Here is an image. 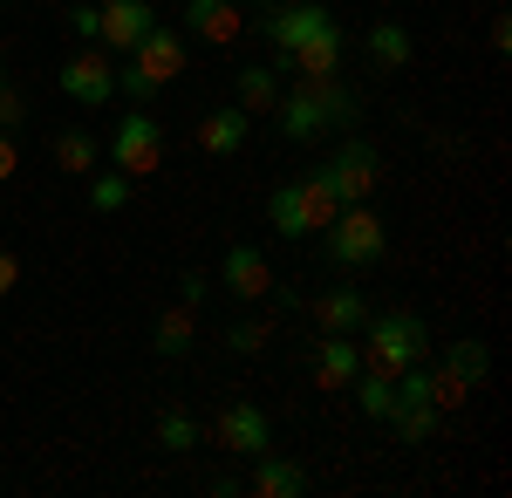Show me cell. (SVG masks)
Here are the masks:
<instances>
[{
    "instance_id": "cell-1",
    "label": "cell",
    "mask_w": 512,
    "mask_h": 498,
    "mask_svg": "<svg viewBox=\"0 0 512 498\" xmlns=\"http://www.w3.org/2000/svg\"><path fill=\"white\" fill-rule=\"evenodd\" d=\"M280 116V137H294V144H308L321 137L328 123H355V89L342 76H321V82H294L287 96L274 103Z\"/></svg>"
},
{
    "instance_id": "cell-2",
    "label": "cell",
    "mask_w": 512,
    "mask_h": 498,
    "mask_svg": "<svg viewBox=\"0 0 512 498\" xmlns=\"http://www.w3.org/2000/svg\"><path fill=\"white\" fill-rule=\"evenodd\" d=\"M362 328H369V335H362V369L403 376L410 362L431 355V335H424V321H417L410 307H383V314H369Z\"/></svg>"
},
{
    "instance_id": "cell-3",
    "label": "cell",
    "mask_w": 512,
    "mask_h": 498,
    "mask_svg": "<svg viewBox=\"0 0 512 498\" xmlns=\"http://www.w3.org/2000/svg\"><path fill=\"white\" fill-rule=\"evenodd\" d=\"M178 69H185V35L178 28H151V35L130 48V62L117 69V89L130 103H151L164 82H178Z\"/></svg>"
},
{
    "instance_id": "cell-4",
    "label": "cell",
    "mask_w": 512,
    "mask_h": 498,
    "mask_svg": "<svg viewBox=\"0 0 512 498\" xmlns=\"http://www.w3.org/2000/svg\"><path fill=\"white\" fill-rule=\"evenodd\" d=\"M335 212H342V205H335L328 185H321V171H315V178H301V185H280V192L267 198V219H274L280 239H308V232H321Z\"/></svg>"
},
{
    "instance_id": "cell-5",
    "label": "cell",
    "mask_w": 512,
    "mask_h": 498,
    "mask_svg": "<svg viewBox=\"0 0 512 498\" xmlns=\"http://www.w3.org/2000/svg\"><path fill=\"white\" fill-rule=\"evenodd\" d=\"M321 232H328V260H335V267H376L383 246H390V232H383V219H376L369 205H342Z\"/></svg>"
},
{
    "instance_id": "cell-6",
    "label": "cell",
    "mask_w": 512,
    "mask_h": 498,
    "mask_svg": "<svg viewBox=\"0 0 512 498\" xmlns=\"http://www.w3.org/2000/svg\"><path fill=\"white\" fill-rule=\"evenodd\" d=\"M110 164H117L130 185H137V178H151V171L164 164V130H158V116L144 110V103L110 130Z\"/></svg>"
},
{
    "instance_id": "cell-7",
    "label": "cell",
    "mask_w": 512,
    "mask_h": 498,
    "mask_svg": "<svg viewBox=\"0 0 512 498\" xmlns=\"http://www.w3.org/2000/svg\"><path fill=\"white\" fill-rule=\"evenodd\" d=\"M321 185L335 192V205H369V192L383 185V157H376V144L349 137L342 151L321 164Z\"/></svg>"
},
{
    "instance_id": "cell-8",
    "label": "cell",
    "mask_w": 512,
    "mask_h": 498,
    "mask_svg": "<svg viewBox=\"0 0 512 498\" xmlns=\"http://www.w3.org/2000/svg\"><path fill=\"white\" fill-rule=\"evenodd\" d=\"M212 444L233 451V458H260L274 444V423H267V410H253V403H226L219 423H212Z\"/></svg>"
},
{
    "instance_id": "cell-9",
    "label": "cell",
    "mask_w": 512,
    "mask_h": 498,
    "mask_svg": "<svg viewBox=\"0 0 512 498\" xmlns=\"http://www.w3.org/2000/svg\"><path fill=\"white\" fill-rule=\"evenodd\" d=\"M55 82H62V96H69V103H89V110H103V103L117 96V69H110V55H96V48L69 55Z\"/></svg>"
},
{
    "instance_id": "cell-10",
    "label": "cell",
    "mask_w": 512,
    "mask_h": 498,
    "mask_svg": "<svg viewBox=\"0 0 512 498\" xmlns=\"http://www.w3.org/2000/svg\"><path fill=\"white\" fill-rule=\"evenodd\" d=\"M328 21H335V14H328L321 0H294V7H274V14H267V28H260V35L274 41V69H280V62H287V55H294V48H301L308 35H315V28H328Z\"/></svg>"
},
{
    "instance_id": "cell-11",
    "label": "cell",
    "mask_w": 512,
    "mask_h": 498,
    "mask_svg": "<svg viewBox=\"0 0 512 498\" xmlns=\"http://www.w3.org/2000/svg\"><path fill=\"white\" fill-rule=\"evenodd\" d=\"M342 48H349V35L328 21V28H315V35L301 41L287 62H280V76H301V82H321V76H342Z\"/></svg>"
},
{
    "instance_id": "cell-12",
    "label": "cell",
    "mask_w": 512,
    "mask_h": 498,
    "mask_svg": "<svg viewBox=\"0 0 512 498\" xmlns=\"http://www.w3.org/2000/svg\"><path fill=\"white\" fill-rule=\"evenodd\" d=\"M151 28H158L151 0H103V28H96V41H103V48H117V55H130Z\"/></svg>"
},
{
    "instance_id": "cell-13",
    "label": "cell",
    "mask_w": 512,
    "mask_h": 498,
    "mask_svg": "<svg viewBox=\"0 0 512 498\" xmlns=\"http://www.w3.org/2000/svg\"><path fill=\"white\" fill-rule=\"evenodd\" d=\"M355 369H362V342L321 328V342H315V389H349Z\"/></svg>"
},
{
    "instance_id": "cell-14",
    "label": "cell",
    "mask_w": 512,
    "mask_h": 498,
    "mask_svg": "<svg viewBox=\"0 0 512 498\" xmlns=\"http://www.w3.org/2000/svg\"><path fill=\"white\" fill-rule=\"evenodd\" d=\"M315 321L328 328V335H362V321H369V301H362V287H328V294H315Z\"/></svg>"
},
{
    "instance_id": "cell-15",
    "label": "cell",
    "mask_w": 512,
    "mask_h": 498,
    "mask_svg": "<svg viewBox=\"0 0 512 498\" xmlns=\"http://www.w3.org/2000/svg\"><path fill=\"white\" fill-rule=\"evenodd\" d=\"M219 280H226L233 301H267V287H274V273H267V260H260L253 246H233L226 267H219Z\"/></svg>"
},
{
    "instance_id": "cell-16",
    "label": "cell",
    "mask_w": 512,
    "mask_h": 498,
    "mask_svg": "<svg viewBox=\"0 0 512 498\" xmlns=\"http://www.w3.org/2000/svg\"><path fill=\"white\" fill-rule=\"evenodd\" d=\"M246 137H253V116L239 110V103H233V110L198 116V151H205V157H233Z\"/></svg>"
},
{
    "instance_id": "cell-17",
    "label": "cell",
    "mask_w": 512,
    "mask_h": 498,
    "mask_svg": "<svg viewBox=\"0 0 512 498\" xmlns=\"http://www.w3.org/2000/svg\"><path fill=\"white\" fill-rule=\"evenodd\" d=\"M239 14H246L239 0H185V28H198L212 48L239 41Z\"/></svg>"
},
{
    "instance_id": "cell-18",
    "label": "cell",
    "mask_w": 512,
    "mask_h": 498,
    "mask_svg": "<svg viewBox=\"0 0 512 498\" xmlns=\"http://www.w3.org/2000/svg\"><path fill=\"white\" fill-rule=\"evenodd\" d=\"M253 492L260 498H301L308 492V471L287 464V458H274V451H260V458H253Z\"/></svg>"
},
{
    "instance_id": "cell-19",
    "label": "cell",
    "mask_w": 512,
    "mask_h": 498,
    "mask_svg": "<svg viewBox=\"0 0 512 498\" xmlns=\"http://www.w3.org/2000/svg\"><path fill=\"white\" fill-rule=\"evenodd\" d=\"M233 89H239V110H246V116H260V110H274L280 96H287V76H280L274 62H267V69H239Z\"/></svg>"
},
{
    "instance_id": "cell-20",
    "label": "cell",
    "mask_w": 512,
    "mask_h": 498,
    "mask_svg": "<svg viewBox=\"0 0 512 498\" xmlns=\"http://www.w3.org/2000/svg\"><path fill=\"white\" fill-rule=\"evenodd\" d=\"M355 403H362V417H369V423H390L396 376H383V369H355Z\"/></svg>"
},
{
    "instance_id": "cell-21",
    "label": "cell",
    "mask_w": 512,
    "mask_h": 498,
    "mask_svg": "<svg viewBox=\"0 0 512 498\" xmlns=\"http://www.w3.org/2000/svg\"><path fill=\"white\" fill-rule=\"evenodd\" d=\"M437 362H444V369H451V376H458V383H485V376H492V348L485 342H472V335H465V342H451L444 348V355H437Z\"/></svg>"
},
{
    "instance_id": "cell-22",
    "label": "cell",
    "mask_w": 512,
    "mask_h": 498,
    "mask_svg": "<svg viewBox=\"0 0 512 498\" xmlns=\"http://www.w3.org/2000/svg\"><path fill=\"white\" fill-rule=\"evenodd\" d=\"M362 41H369V62H376V69H403V62H410V28H403V21H376Z\"/></svg>"
},
{
    "instance_id": "cell-23",
    "label": "cell",
    "mask_w": 512,
    "mask_h": 498,
    "mask_svg": "<svg viewBox=\"0 0 512 498\" xmlns=\"http://www.w3.org/2000/svg\"><path fill=\"white\" fill-rule=\"evenodd\" d=\"M192 342H198V307H192V301L164 307V321H158V355H185Z\"/></svg>"
},
{
    "instance_id": "cell-24",
    "label": "cell",
    "mask_w": 512,
    "mask_h": 498,
    "mask_svg": "<svg viewBox=\"0 0 512 498\" xmlns=\"http://www.w3.org/2000/svg\"><path fill=\"white\" fill-rule=\"evenodd\" d=\"M55 164L82 178V171L96 164V137H89V130H55Z\"/></svg>"
},
{
    "instance_id": "cell-25",
    "label": "cell",
    "mask_w": 512,
    "mask_h": 498,
    "mask_svg": "<svg viewBox=\"0 0 512 498\" xmlns=\"http://www.w3.org/2000/svg\"><path fill=\"white\" fill-rule=\"evenodd\" d=\"M158 444L171 451V458H185V451H198V423L185 417V410H164L158 417Z\"/></svg>"
},
{
    "instance_id": "cell-26",
    "label": "cell",
    "mask_w": 512,
    "mask_h": 498,
    "mask_svg": "<svg viewBox=\"0 0 512 498\" xmlns=\"http://www.w3.org/2000/svg\"><path fill=\"white\" fill-rule=\"evenodd\" d=\"M89 205H96V212H123V205H130V178H123V171H103V178L89 185Z\"/></svg>"
},
{
    "instance_id": "cell-27",
    "label": "cell",
    "mask_w": 512,
    "mask_h": 498,
    "mask_svg": "<svg viewBox=\"0 0 512 498\" xmlns=\"http://www.w3.org/2000/svg\"><path fill=\"white\" fill-rule=\"evenodd\" d=\"M431 396H437V410H465V396H472V383H458L444 362H431Z\"/></svg>"
},
{
    "instance_id": "cell-28",
    "label": "cell",
    "mask_w": 512,
    "mask_h": 498,
    "mask_svg": "<svg viewBox=\"0 0 512 498\" xmlns=\"http://www.w3.org/2000/svg\"><path fill=\"white\" fill-rule=\"evenodd\" d=\"M226 348H239V355L267 348V321H233V328H226Z\"/></svg>"
},
{
    "instance_id": "cell-29",
    "label": "cell",
    "mask_w": 512,
    "mask_h": 498,
    "mask_svg": "<svg viewBox=\"0 0 512 498\" xmlns=\"http://www.w3.org/2000/svg\"><path fill=\"white\" fill-rule=\"evenodd\" d=\"M69 28H76L82 41H96V28H103V0H76V14H69Z\"/></svg>"
},
{
    "instance_id": "cell-30",
    "label": "cell",
    "mask_w": 512,
    "mask_h": 498,
    "mask_svg": "<svg viewBox=\"0 0 512 498\" xmlns=\"http://www.w3.org/2000/svg\"><path fill=\"white\" fill-rule=\"evenodd\" d=\"M14 280H21V260H14V253H7V246H0V301H7V294H14Z\"/></svg>"
},
{
    "instance_id": "cell-31",
    "label": "cell",
    "mask_w": 512,
    "mask_h": 498,
    "mask_svg": "<svg viewBox=\"0 0 512 498\" xmlns=\"http://www.w3.org/2000/svg\"><path fill=\"white\" fill-rule=\"evenodd\" d=\"M14 171H21V151H14V137H7V130H0V185H7V178H14Z\"/></svg>"
},
{
    "instance_id": "cell-32",
    "label": "cell",
    "mask_w": 512,
    "mask_h": 498,
    "mask_svg": "<svg viewBox=\"0 0 512 498\" xmlns=\"http://www.w3.org/2000/svg\"><path fill=\"white\" fill-rule=\"evenodd\" d=\"M14 123H21V96H14V89H0V130H14Z\"/></svg>"
},
{
    "instance_id": "cell-33",
    "label": "cell",
    "mask_w": 512,
    "mask_h": 498,
    "mask_svg": "<svg viewBox=\"0 0 512 498\" xmlns=\"http://www.w3.org/2000/svg\"><path fill=\"white\" fill-rule=\"evenodd\" d=\"M178 294L198 307V301H205V273H185V280H178Z\"/></svg>"
},
{
    "instance_id": "cell-34",
    "label": "cell",
    "mask_w": 512,
    "mask_h": 498,
    "mask_svg": "<svg viewBox=\"0 0 512 498\" xmlns=\"http://www.w3.org/2000/svg\"><path fill=\"white\" fill-rule=\"evenodd\" d=\"M239 7H267V0H239Z\"/></svg>"
},
{
    "instance_id": "cell-35",
    "label": "cell",
    "mask_w": 512,
    "mask_h": 498,
    "mask_svg": "<svg viewBox=\"0 0 512 498\" xmlns=\"http://www.w3.org/2000/svg\"><path fill=\"white\" fill-rule=\"evenodd\" d=\"M0 89H7V76H0Z\"/></svg>"
}]
</instances>
